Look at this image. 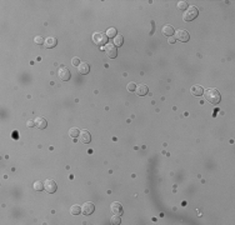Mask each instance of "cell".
Returning a JSON list of instances; mask_svg holds the SVG:
<instances>
[{
    "label": "cell",
    "instance_id": "ffe728a7",
    "mask_svg": "<svg viewBox=\"0 0 235 225\" xmlns=\"http://www.w3.org/2000/svg\"><path fill=\"white\" fill-rule=\"evenodd\" d=\"M45 188H44V183H42V181H35L34 183V190H36V191H42V190H44Z\"/></svg>",
    "mask_w": 235,
    "mask_h": 225
},
{
    "label": "cell",
    "instance_id": "7402d4cb",
    "mask_svg": "<svg viewBox=\"0 0 235 225\" xmlns=\"http://www.w3.org/2000/svg\"><path fill=\"white\" fill-rule=\"evenodd\" d=\"M108 34V38H115L116 35H118V31H116V29L115 28H110V29H108V31H106Z\"/></svg>",
    "mask_w": 235,
    "mask_h": 225
},
{
    "label": "cell",
    "instance_id": "7c38bea8",
    "mask_svg": "<svg viewBox=\"0 0 235 225\" xmlns=\"http://www.w3.org/2000/svg\"><path fill=\"white\" fill-rule=\"evenodd\" d=\"M135 91H136V94H138L139 97H144V95H146V94L149 93V89H148V86L145 84H140V85L136 86Z\"/></svg>",
    "mask_w": 235,
    "mask_h": 225
},
{
    "label": "cell",
    "instance_id": "83f0119b",
    "mask_svg": "<svg viewBox=\"0 0 235 225\" xmlns=\"http://www.w3.org/2000/svg\"><path fill=\"white\" fill-rule=\"evenodd\" d=\"M169 43H170V44H174V43H175V38L170 36V39H169Z\"/></svg>",
    "mask_w": 235,
    "mask_h": 225
},
{
    "label": "cell",
    "instance_id": "2e32d148",
    "mask_svg": "<svg viewBox=\"0 0 235 225\" xmlns=\"http://www.w3.org/2000/svg\"><path fill=\"white\" fill-rule=\"evenodd\" d=\"M175 33V30H174V28L171 26V25H164L163 26V34L165 35V36H173V34Z\"/></svg>",
    "mask_w": 235,
    "mask_h": 225
},
{
    "label": "cell",
    "instance_id": "44dd1931",
    "mask_svg": "<svg viewBox=\"0 0 235 225\" xmlns=\"http://www.w3.org/2000/svg\"><path fill=\"white\" fill-rule=\"evenodd\" d=\"M110 221H111V224H114V225H119V224L121 223L120 215H115V214H114V216L110 219Z\"/></svg>",
    "mask_w": 235,
    "mask_h": 225
},
{
    "label": "cell",
    "instance_id": "277c9868",
    "mask_svg": "<svg viewBox=\"0 0 235 225\" xmlns=\"http://www.w3.org/2000/svg\"><path fill=\"white\" fill-rule=\"evenodd\" d=\"M104 50H105V54L109 56L110 59H115V58H116V55H118V49H116V46H115L114 44L108 43V44L105 45Z\"/></svg>",
    "mask_w": 235,
    "mask_h": 225
},
{
    "label": "cell",
    "instance_id": "30bf717a",
    "mask_svg": "<svg viewBox=\"0 0 235 225\" xmlns=\"http://www.w3.org/2000/svg\"><path fill=\"white\" fill-rule=\"evenodd\" d=\"M110 209H111V211H113L115 215H121V214H123V206H121L120 203H118V201L111 203Z\"/></svg>",
    "mask_w": 235,
    "mask_h": 225
},
{
    "label": "cell",
    "instance_id": "484cf974",
    "mask_svg": "<svg viewBox=\"0 0 235 225\" xmlns=\"http://www.w3.org/2000/svg\"><path fill=\"white\" fill-rule=\"evenodd\" d=\"M71 64H73L74 66H79V65H80V60L78 59V58H73V60H71Z\"/></svg>",
    "mask_w": 235,
    "mask_h": 225
},
{
    "label": "cell",
    "instance_id": "5bb4252c",
    "mask_svg": "<svg viewBox=\"0 0 235 225\" xmlns=\"http://www.w3.org/2000/svg\"><path fill=\"white\" fill-rule=\"evenodd\" d=\"M78 70H79V73L82 75H86L89 73V70H90V66H89L88 63H80V65L78 66Z\"/></svg>",
    "mask_w": 235,
    "mask_h": 225
},
{
    "label": "cell",
    "instance_id": "4fadbf2b",
    "mask_svg": "<svg viewBox=\"0 0 235 225\" xmlns=\"http://www.w3.org/2000/svg\"><path fill=\"white\" fill-rule=\"evenodd\" d=\"M56 44H58V40L55 39V38H53V36H49L48 39H45V43H44L46 49H53V48L56 46Z\"/></svg>",
    "mask_w": 235,
    "mask_h": 225
},
{
    "label": "cell",
    "instance_id": "4316f807",
    "mask_svg": "<svg viewBox=\"0 0 235 225\" xmlns=\"http://www.w3.org/2000/svg\"><path fill=\"white\" fill-rule=\"evenodd\" d=\"M26 125H28L29 128H33V126H35V121H33V120H28Z\"/></svg>",
    "mask_w": 235,
    "mask_h": 225
},
{
    "label": "cell",
    "instance_id": "cb8c5ba5",
    "mask_svg": "<svg viewBox=\"0 0 235 225\" xmlns=\"http://www.w3.org/2000/svg\"><path fill=\"white\" fill-rule=\"evenodd\" d=\"M34 41L38 44V45H40V44H44L45 43V40L43 39V36H40V35H38V36H35V39H34Z\"/></svg>",
    "mask_w": 235,
    "mask_h": 225
},
{
    "label": "cell",
    "instance_id": "9c48e42d",
    "mask_svg": "<svg viewBox=\"0 0 235 225\" xmlns=\"http://www.w3.org/2000/svg\"><path fill=\"white\" fill-rule=\"evenodd\" d=\"M79 141L83 144H89L91 141V135L88 130H83L80 131V135H79Z\"/></svg>",
    "mask_w": 235,
    "mask_h": 225
},
{
    "label": "cell",
    "instance_id": "52a82bcc",
    "mask_svg": "<svg viewBox=\"0 0 235 225\" xmlns=\"http://www.w3.org/2000/svg\"><path fill=\"white\" fill-rule=\"evenodd\" d=\"M94 210H95V205L93 203H90V201L84 203V205L82 206V213L84 215H90V214L94 213Z\"/></svg>",
    "mask_w": 235,
    "mask_h": 225
},
{
    "label": "cell",
    "instance_id": "ac0fdd59",
    "mask_svg": "<svg viewBox=\"0 0 235 225\" xmlns=\"http://www.w3.org/2000/svg\"><path fill=\"white\" fill-rule=\"evenodd\" d=\"M69 135H70L73 139H76L78 136L80 135V130L78 129V128H70V130H69Z\"/></svg>",
    "mask_w": 235,
    "mask_h": 225
},
{
    "label": "cell",
    "instance_id": "e0dca14e",
    "mask_svg": "<svg viewBox=\"0 0 235 225\" xmlns=\"http://www.w3.org/2000/svg\"><path fill=\"white\" fill-rule=\"evenodd\" d=\"M123 43H124V38H123V35L118 34V35L114 38V45L119 48V46H121V45H123Z\"/></svg>",
    "mask_w": 235,
    "mask_h": 225
},
{
    "label": "cell",
    "instance_id": "8fae6325",
    "mask_svg": "<svg viewBox=\"0 0 235 225\" xmlns=\"http://www.w3.org/2000/svg\"><path fill=\"white\" fill-rule=\"evenodd\" d=\"M34 121H35V126H36L38 129H40V130H43V129H45V128L48 126V121H46V119H45V118L38 116Z\"/></svg>",
    "mask_w": 235,
    "mask_h": 225
},
{
    "label": "cell",
    "instance_id": "3957f363",
    "mask_svg": "<svg viewBox=\"0 0 235 225\" xmlns=\"http://www.w3.org/2000/svg\"><path fill=\"white\" fill-rule=\"evenodd\" d=\"M198 15H199V10H198L197 6H189V8L185 10V13L183 14V20H184V22H191V20H194V19L197 18Z\"/></svg>",
    "mask_w": 235,
    "mask_h": 225
},
{
    "label": "cell",
    "instance_id": "7a4b0ae2",
    "mask_svg": "<svg viewBox=\"0 0 235 225\" xmlns=\"http://www.w3.org/2000/svg\"><path fill=\"white\" fill-rule=\"evenodd\" d=\"M108 35L105 33H100V31H96L93 34V41L96 44V45H99V46H104L108 44Z\"/></svg>",
    "mask_w": 235,
    "mask_h": 225
},
{
    "label": "cell",
    "instance_id": "603a6c76",
    "mask_svg": "<svg viewBox=\"0 0 235 225\" xmlns=\"http://www.w3.org/2000/svg\"><path fill=\"white\" fill-rule=\"evenodd\" d=\"M189 6H188V3L186 2H179L178 3V9L179 10H186Z\"/></svg>",
    "mask_w": 235,
    "mask_h": 225
},
{
    "label": "cell",
    "instance_id": "9a60e30c",
    "mask_svg": "<svg viewBox=\"0 0 235 225\" xmlns=\"http://www.w3.org/2000/svg\"><path fill=\"white\" fill-rule=\"evenodd\" d=\"M191 93H193L194 97H200V95H203V94H204V89L200 85H194L191 88Z\"/></svg>",
    "mask_w": 235,
    "mask_h": 225
},
{
    "label": "cell",
    "instance_id": "d4e9b609",
    "mask_svg": "<svg viewBox=\"0 0 235 225\" xmlns=\"http://www.w3.org/2000/svg\"><path fill=\"white\" fill-rule=\"evenodd\" d=\"M135 89H136L135 83H129V84H128V90H129V91H135Z\"/></svg>",
    "mask_w": 235,
    "mask_h": 225
},
{
    "label": "cell",
    "instance_id": "d6986e66",
    "mask_svg": "<svg viewBox=\"0 0 235 225\" xmlns=\"http://www.w3.org/2000/svg\"><path fill=\"white\" fill-rule=\"evenodd\" d=\"M70 213H71V215H79L82 213V208L78 204H75L70 208Z\"/></svg>",
    "mask_w": 235,
    "mask_h": 225
},
{
    "label": "cell",
    "instance_id": "8992f818",
    "mask_svg": "<svg viewBox=\"0 0 235 225\" xmlns=\"http://www.w3.org/2000/svg\"><path fill=\"white\" fill-rule=\"evenodd\" d=\"M58 75H59V78H60L63 81H68V80L71 78V73H70V70H69L68 68H65V66H62L60 69H59Z\"/></svg>",
    "mask_w": 235,
    "mask_h": 225
},
{
    "label": "cell",
    "instance_id": "6da1fadb",
    "mask_svg": "<svg viewBox=\"0 0 235 225\" xmlns=\"http://www.w3.org/2000/svg\"><path fill=\"white\" fill-rule=\"evenodd\" d=\"M204 97H205V100L213 105L215 104H219L220 100H221V95L218 89H208L204 91Z\"/></svg>",
    "mask_w": 235,
    "mask_h": 225
},
{
    "label": "cell",
    "instance_id": "ba28073f",
    "mask_svg": "<svg viewBox=\"0 0 235 225\" xmlns=\"http://www.w3.org/2000/svg\"><path fill=\"white\" fill-rule=\"evenodd\" d=\"M176 39H178L179 41H181V43H186L188 40H189V33L186 31V30H178L176 31Z\"/></svg>",
    "mask_w": 235,
    "mask_h": 225
},
{
    "label": "cell",
    "instance_id": "5b68a950",
    "mask_svg": "<svg viewBox=\"0 0 235 225\" xmlns=\"http://www.w3.org/2000/svg\"><path fill=\"white\" fill-rule=\"evenodd\" d=\"M44 188H45V190L49 194H54L56 191V189H58V185L53 179H46L45 183H44Z\"/></svg>",
    "mask_w": 235,
    "mask_h": 225
}]
</instances>
